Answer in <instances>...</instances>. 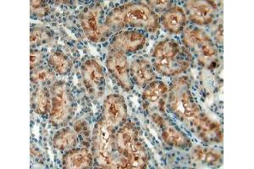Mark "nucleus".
I'll list each match as a JSON object with an SVG mask.
<instances>
[{"label": "nucleus", "instance_id": "nucleus-1", "mask_svg": "<svg viewBox=\"0 0 254 169\" xmlns=\"http://www.w3.org/2000/svg\"><path fill=\"white\" fill-rule=\"evenodd\" d=\"M154 67L164 75H179L189 68L190 62L182 55L178 43L173 40H164L158 43L153 51Z\"/></svg>", "mask_w": 254, "mask_h": 169}, {"label": "nucleus", "instance_id": "nucleus-2", "mask_svg": "<svg viewBox=\"0 0 254 169\" xmlns=\"http://www.w3.org/2000/svg\"><path fill=\"white\" fill-rule=\"evenodd\" d=\"M169 104L172 112L185 121H195L202 116V110L190 93L188 81L178 79L174 81L169 95Z\"/></svg>", "mask_w": 254, "mask_h": 169}, {"label": "nucleus", "instance_id": "nucleus-3", "mask_svg": "<svg viewBox=\"0 0 254 169\" xmlns=\"http://www.w3.org/2000/svg\"><path fill=\"white\" fill-rule=\"evenodd\" d=\"M113 128L102 119L97 123L93 132V151L96 160L105 168H117V163L113 155V151L116 147V135Z\"/></svg>", "mask_w": 254, "mask_h": 169}, {"label": "nucleus", "instance_id": "nucleus-4", "mask_svg": "<svg viewBox=\"0 0 254 169\" xmlns=\"http://www.w3.org/2000/svg\"><path fill=\"white\" fill-rule=\"evenodd\" d=\"M73 111V99L66 83L59 81L51 90L50 120L55 126L67 122Z\"/></svg>", "mask_w": 254, "mask_h": 169}, {"label": "nucleus", "instance_id": "nucleus-5", "mask_svg": "<svg viewBox=\"0 0 254 169\" xmlns=\"http://www.w3.org/2000/svg\"><path fill=\"white\" fill-rule=\"evenodd\" d=\"M124 26H131L155 32L159 28V18L144 3H130L120 7Z\"/></svg>", "mask_w": 254, "mask_h": 169}, {"label": "nucleus", "instance_id": "nucleus-6", "mask_svg": "<svg viewBox=\"0 0 254 169\" xmlns=\"http://www.w3.org/2000/svg\"><path fill=\"white\" fill-rule=\"evenodd\" d=\"M182 41L188 49L196 52L200 61L203 63L213 60L218 55V50L213 41L201 29H187L183 33Z\"/></svg>", "mask_w": 254, "mask_h": 169}, {"label": "nucleus", "instance_id": "nucleus-7", "mask_svg": "<svg viewBox=\"0 0 254 169\" xmlns=\"http://www.w3.org/2000/svg\"><path fill=\"white\" fill-rule=\"evenodd\" d=\"M102 9L99 6H92L85 9L81 14V26L87 38L98 43L104 40L109 31L101 24Z\"/></svg>", "mask_w": 254, "mask_h": 169}, {"label": "nucleus", "instance_id": "nucleus-8", "mask_svg": "<svg viewBox=\"0 0 254 169\" xmlns=\"http://www.w3.org/2000/svg\"><path fill=\"white\" fill-rule=\"evenodd\" d=\"M106 66L110 74L125 90H131L132 83L129 73V64L125 53L110 50L106 59Z\"/></svg>", "mask_w": 254, "mask_h": 169}, {"label": "nucleus", "instance_id": "nucleus-9", "mask_svg": "<svg viewBox=\"0 0 254 169\" xmlns=\"http://www.w3.org/2000/svg\"><path fill=\"white\" fill-rule=\"evenodd\" d=\"M104 120L112 127L123 123L127 116V108L122 96L109 95L104 103Z\"/></svg>", "mask_w": 254, "mask_h": 169}, {"label": "nucleus", "instance_id": "nucleus-10", "mask_svg": "<svg viewBox=\"0 0 254 169\" xmlns=\"http://www.w3.org/2000/svg\"><path fill=\"white\" fill-rule=\"evenodd\" d=\"M146 43V38L141 32L135 31L119 32L110 43V49L121 52H136Z\"/></svg>", "mask_w": 254, "mask_h": 169}, {"label": "nucleus", "instance_id": "nucleus-11", "mask_svg": "<svg viewBox=\"0 0 254 169\" xmlns=\"http://www.w3.org/2000/svg\"><path fill=\"white\" fill-rule=\"evenodd\" d=\"M188 16L193 23L200 26L210 24L214 20L215 7L208 1H188L186 3Z\"/></svg>", "mask_w": 254, "mask_h": 169}, {"label": "nucleus", "instance_id": "nucleus-12", "mask_svg": "<svg viewBox=\"0 0 254 169\" xmlns=\"http://www.w3.org/2000/svg\"><path fill=\"white\" fill-rule=\"evenodd\" d=\"M84 83L90 92L97 93L104 86V75L100 64L95 60H87L82 67Z\"/></svg>", "mask_w": 254, "mask_h": 169}, {"label": "nucleus", "instance_id": "nucleus-13", "mask_svg": "<svg viewBox=\"0 0 254 169\" xmlns=\"http://www.w3.org/2000/svg\"><path fill=\"white\" fill-rule=\"evenodd\" d=\"M194 124L197 130V134L203 141L208 142H220L223 141L221 128L216 121L201 116L194 121Z\"/></svg>", "mask_w": 254, "mask_h": 169}, {"label": "nucleus", "instance_id": "nucleus-14", "mask_svg": "<svg viewBox=\"0 0 254 169\" xmlns=\"http://www.w3.org/2000/svg\"><path fill=\"white\" fill-rule=\"evenodd\" d=\"M137 141V130L131 123H127L122 127L116 135V148L122 157H126Z\"/></svg>", "mask_w": 254, "mask_h": 169}, {"label": "nucleus", "instance_id": "nucleus-15", "mask_svg": "<svg viewBox=\"0 0 254 169\" xmlns=\"http://www.w3.org/2000/svg\"><path fill=\"white\" fill-rule=\"evenodd\" d=\"M63 164L66 169H88L93 164V156L86 148L72 150L64 156Z\"/></svg>", "mask_w": 254, "mask_h": 169}, {"label": "nucleus", "instance_id": "nucleus-16", "mask_svg": "<svg viewBox=\"0 0 254 169\" xmlns=\"http://www.w3.org/2000/svg\"><path fill=\"white\" fill-rule=\"evenodd\" d=\"M186 20L187 18L183 9L178 6H175L164 14L162 22L167 32L177 34L182 32L185 26Z\"/></svg>", "mask_w": 254, "mask_h": 169}, {"label": "nucleus", "instance_id": "nucleus-17", "mask_svg": "<svg viewBox=\"0 0 254 169\" xmlns=\"http://www.w3.org/2000/svg\"><path fill=\"white\" fill-rule=\"evenodd\" d=\"M130 72L136 85L141 87L150 84L155 79V74L150 64L143 59L133 62L130 66Z\"/></svg>", "mask_w": 254, "mask_h": 169}, {"label": "nucleus", "instance_id": "nucleus-18", "mask_svg": "<svg viewBox=\"0 0 254 169\" xmlns=\"http://www.w3.org/2000/svg\"><path fill=\"white\" fill-rule=\"evenodd\" d=\"M124 158L127 159V169H144L149 160L147 150L139 141L130 148Z\"/></svg>", "mask_w": 254, "mask_h": 169}, {"label": "nucleus", "instance_id": "nucleus-19", "mask_svg": "<svg viewBox=\"0 0 254 169\" xmlns=\"http://www.w3.org/2000/svg\"><path fill=\"white\" fill-rule=\"evenodd\" d=\"M162 126V139L168 146L177 148H186L190 146V140L182 132L171 125H164L163 123Z\"/></svg>", "mask_w": 254, "mask_h": 169}, {"label": "nucleus", "instance_id": "nucleus-20", "mask_svg": "<svg viewBox=\"0 0 254 169\" xmlns=\"http://www.w3.org/2000/svg\"><path fill=\"white\" fill-rule=\"evenodd\" d=\"M191 158L196 162L211 165L218 164L222 160V155L216 150L201 146L194 147L191 151Z\"/></svg>", "mask_w": 254, "mask_h": 169}, {"label": "nucleus", "instance_id": "nucleus-21", "mask_svg": "<svg viewBox=\"0 0 254 169\" xmlns=\"http://www.w3.org/2000/svg\"><path fill=\"white\" fill-rule=\"evenodd\" d=\"M53 144L56 149H70L76 144V135L71 129H61L53 138Z\"/></svg>", "mask_w": 254, "mask_h": 169}, {"label": "nucleus", "instance_id": "nucleus-22", "mask_svg": "<svg viewBox=\"0 0 254 169\" xmlns=\"http://www.w3.org/2000/svg\"><path fill=\"white\" fill-rule=\"evenodd\" d=\"M49 63L52 66L53 69L60 75L66 74L71 67V62L69 57L61 51H56L50 55Z\"/></svg>", "mask_w": 254, "mask_h": 169}, {"label": "nucleus", "instance_id": "nucleus-23", "mask_svg": "<svg viewBox=\"0 0 254 169\" xmlns=\"http://www.w3.org/2000/svg\"><path fill=\"white\" fill-rule=\"evenodd\" d=\"M168 92V87L161 81H153L151 82L143 93V99L154 103L160 99Z\"/></svg>", "mask_w": 254, "mask_h": 169}, {"label": "nucleus", "instance_id": "nucleus-24", "mask_svg": "<svg viewBox=\"0 0 254 169\" xmlns=\"http://www.w3.org/2000/svg\"><path fill=\"white\" fill-rule=\"evenodd\" d=\"M37 113L40 114H44L49 112L51 104L49 101V96L44 90L39 89L36 94L35 98Z\"/></svg>", "mask_w": 254, "mask_h": 169}, {"label": "nucleus", "instance_id": "nucleus-25", "mask_svg": "<svg viewBox=\"0 0 254 169\" xmlns=\"http://www.w3.org/2000/svg\"><path fill=\"white\" fill-rule=\"evenodd\" d=\"M53 77L54 74L52 72L45 68H41L32 74L31 80L33 83L39 84L46 82L48 80H51Z\"/></svg>", "mask_w": 254, "mask_h": 169}, {"label": "nucleus", "instance_id": "nucleus-26", "mask_svg": "<svg viewBox=\"0 0 254 169\" xmlns=\"http://www.w3.org/2000/svg\"><path fill=\"white\" fill-rule=\"evenodd\" d=\"M49 38V35L46 30L42 28H34L31 32L30 36V41H31V45L36 46L38 44L44 43Z\"/></svg>", "mask_w": 254, "mask_h": 169}, {"label": "nucleus", "instance_id": "nucleus-27", "mask_svg": "<svg viewBox=\"0 0 254 169\" xmlns=\"http://www.w3.org/2000/svg\"><path fill=\"white\" fill-rule=\"evenodd\" d=\"M31 10L38 16H44L49 11V8L46 3L42 1H31Z\"/></svg>", "mask_w": 254, "mask_h": 169}, {"label": "nucleus", "instance_id": "nucleus-28", "mask_svg": "<svg viewBox=\"0 0 254 169\" xmlns=\"http://www.w3.org/2000/svg\"><path fill=\"white\" fill-rule=\"evenodd\" d=\"M44 55L42 53L37 50H32L31 55H30V64H31V69H35V68L41 63L43 59Z\"/></svg>", "mask_w": 254, "mask_h": 169}, {"label": "nucleus", "instance_id": "nucleus-29", "mask_svg": "<svg viewBox=\"0 0 254 169\" xmlns=\"http://www.w3.org/2000/svg\"><path fill=\"white\" fill-rule=\"evenodd\" d=\"M149 3L155 7H165L167 5L169 2L168 1H150Z\"/></svg>", "mask_w": 254, "mask_h": 169}]
</instances>
